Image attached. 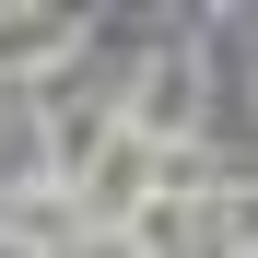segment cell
Returning <instances> with one entry per match:
<instances>
[{
	"label": "cell",
	"instance_id": "obj_1",
	"mask_svg": "<svg viewBox=\"0 0 258 258\" xmlns=\"http://www.w3.org/2000/svg\"><path fill=\"white\" fill-rule=\"evenodd\" d=\"M188 129H200V47H153L141 82H129V106H117V141L188 153Z\"/></svg>",
	"mask_w": 258,
	"mask_h": 258
},
{
	"label": "cell",
	"instance_id": "obj_2",
	"mask_svg": "<svg viewBox=\"0 0 258 258\" xmlns=\"http://www.w3.org/2000/svg\"><path fill=\"white\" fill-rule=\"evenodd\" d=\"M59 47H82V24H71V12H0V82L47 71Z\"/></svg>",
	"mask_w": 258,
	"mask_h": 258
},
{
	"label": "cell",
	"instance_id": "obj_3",
	"mask_svg": "<svg viewBox=\"0 0 258 258\" xmlns=\"http://www.w3.org/2000/svg\"><path fill=\"white\" fill-rule=\"evenodd\" d=\"M200 235L223 246V258H258V176H235V188H211V200H200Z\"/></svg>",
	"mask_w": 258,
	"mask_h": 258
}]
</instances>
